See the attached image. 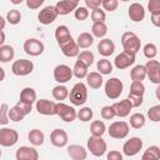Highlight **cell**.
I'll use <instances>...</instances> for the list:
<instances>
[{
  "mask_svg": "<svg viewBox=\"0 0 160 160\" xmlns=\"http://www.w3.org/2000/svg\"><path fill=\"white\" fill-rule=\"evenodd\" d=\"M76 44L80 49H88L94 44V36L90 32H81L76 39Z\"/></svg>",
  "mask_w": 160,
  "mask_h": 160,
  "instance_id": "cell-29",
  "label": "cell"
},
{
  "mask_svg": "<svg viewBox=\"0 0 160 160\" xmlns=\"http://www.w3.org/2000/svg\"><path fill=\"white\" fill-rule=\"evenodd\" d=\"M148 10L150 14L160 12V0H149L148 1Z\"/></svg>",
  "mask_w": 160,
  "mask_h": 160,
  "instance_id": "cell-52",
  "label": "cell"
},
{
  "mask_svg": "<svg viewBox=\"0 0 160 160\" xmlns=\"http://www.w3.org/2000/svg\"><path fill=\"white\" fill-rule=\"evenodd\" d=\"M25 116L28 115V114H30L31 112V110H32V105L31 104H28V102H24V101H21V100H19L18 102H16V105H15Z\"/></svg>",
  "mask_w": 160,
  "mask_h": 160,
  "instance_id": "cell-51",
  "label": "cell"
},
{
  "mask_svg": "<svg viewBox=\"0 0 160 160\" xmlns=\"http://www.w3.org/2000/svg\"><path fill=\"white\" fill-rule=\"evenodd\" d=\"M72 78V69L66 64H59L54 69V80L58 84H65Z\"/></svg>",
  "mask_w": 160,
  "mask_h": 160,
  "instance_id": "cell-12",
  "label": "cell"
},
{
  "mask_svg": "<svg viewBox=\"0 0 160 160\" xmlns=\"http://www.w3.org/2000/svg\"><path fill=\"white\" fill-rule=\"evenodd\" d=\"M55 39H56V42H58L59 46H61L65 42H68L69 40H71L72 36L70 34L69 28L66 25H59L55 29Z\"/></svg>",
  "mask_w": 160,
  "mask_h": 160,
  "instance_id": "cell-23",
  "label": "cell"
},
{
  "mask_svg": "<svg viewBox=\"0 0 160 160\" xmlns=\"http://www.w3.org/2000/svg\"><path fill=\"white\" fill-rule=\"evenodd\" d=\"M100 114H101V118H102L104 120H111V119L115 118V112H114V109H112L111 105H105V106H102Z\"/></svg>",
  "mask_w": 160,
  "mask_h": 160,
  "instance_id": "cell-50",
  "label": "cell"
},
{
  "mask_svg": "<svg viewBox=\"0 0 160 160\" xmlns=\"http://www.w3.org/2000/svg\"><path fill=\"white\" fill-rule=\"evenodd\" d=\"M60 49H61L62 54H64L66 58H75V56H78V54L80 52V48L78 46V44H76V41H75L74 39H71V40H69L68 42H65L64 45H61Z\"/></svg>",
  "mask_w": 160,
  "mask_h": 160,
  "instance_id": "cell-24",
  "label": "cell"
},
{
  "mask_svg": "<svg viewBox=\"0 0 160 160\" xmlns=\"http://www.w3.org/2000/svg\"><path fill=\"white\" fill-rule=\"evenodd\" d=\"M145 115L141 112H135L130 116V126L134 129H141L145 125Z\"/></svg>",
  "mask_w": 160,
  "mask_h": 160,
  "instance_id": "cell-36",
  "label": "cell"
},
{
  "mask_svg": "<svg viewBox=\"0 0 160 160\" xmlns=\"http://www.w3.org/2000/svg\"><path fill=\"white\" fill-rule=\"evenodd\" d=\"M121 45H122L124 50L136 54L141 48V40L139 39V36L135 32L126 31L121 35Z\"/></svg>",
  "mask_w": 160,
  "mask_h": 160,
  "instance_id": "cell-3",
  "label": "cell"
},
{
  "mask_svg": "<svg viewBox=\"0 0 160 160\" xmlns=\"http://www.w3.org/2000/svg\"><path fill=\"white\" fill-rule=\"evenodd\" d=\"M32 70H34V64L31 60H28V59L15 60L11 65V71L16 76H26L31 74Z\"/></svg>",
  "mask_w": 160,
  "mask_h": 160,
  "instance_id": "cell-6",
  "label": "cell"
},
{
  "mask_svg": "<svg viewBox=\"0 0 160 160\" xmlns=\"http://www.w3.org/2000/svg\"><path fill=\"white\" fill-rule=\"evenodd\" d=\"M130 78L132 81H142L146 78V70L144 65H135L130 71Z\"/></svg>",
  "mask_w": 160,
  "mask_h": 160,
  "instance_id": "cell-33",
  "label": "cell"
},
{
  "mask_svg": "<svg viewBox=\"0 0 160 160\" xmlns=\"http://www.w3.org/2000/svg\"><path fill=\"white\" fill-rule=\"evenodd\" d=\"M86 146H88V150L96 158L102 156L108 149L106 141L102 139V136H92V135L88 139Z\"/></svg>",
  "mask_w": 160,
  "mask_h": 160,
  "instance_id": "cell-4",
  "label": "cell"
},
{
  "mask_svg": "<svg viewBox=\"0 0 160 160\" xmlns=\"http://www.w3.org/2000/svg\"><path fill=\"white\" fill-rule=\"evenodd\" d=\"M78 60L82 61L86 66H91L94 60H95V58H94V54L90 50H84V51L78 54Z\"/></svg>",
  "mask_w": 160,
  "mask_h": 160,
  "instance_id": "cell-39",
  "label": "cell"
},
{
  "mask_svg": "<svg viewBox=\"0 0 160 160\" xmlns=\"http://www.w3.org/2000/svg\"><path fill=\"white\" fill-rule=\"evenodd\" d=\"M85 1V5L88 9L92 10V9H96V8H100L101 6V0H84Z\"/></svg>",
  "mask_w": 160,
  "mask_h": 160,
  "instance_id": "cell-55",
  "label": "cell"
},
{
  "mask_svg": "<svg viewBox=\"0 0 160 160\" xmlns=\"http://www.w3.org/2000/svg\"><path fill=\"white\" fill-rule=\"evenodd\" d=\"M5 38H6V36H5V32H4L2 30H0V46L5 42Z\"/></svg>",
  "mask_w": 160,
  "mask_h": 160,
  "instance_id": "cell-58",
  "label": "cell"
},
{
  "mask_svg": "<svg viewBox=\"0 0 160 160\" xmlns=\"http://www.w3.org/2000/svg\"><path fill=\"white\" fill-rule=\"evenodd\" d=\"M129 92L136 94V95H144L145 94V85L142 84V81H132L130 85Z\"/></svg>",
  "mask_w": 160,
  "mask_h": 160,
  "instance_id": "cell-45",
  "label": "cell"
},
{
  "mask_svg": "<svg viewBox=\"0 0 160 160\" xmlns=\"http://www.w3.org/2000/svg\"><path fill=\"white\" fill-rule=\"evenodd\" d=\"M68 155L72 160H85L88 158V151L81 145L71 144V145L68 146Z\"/></svg>",
  "mask_w": 160,
  "mask_h": 160,
  "instance_id": "cell-21",
  "label": "cell"
},
{
  "mask_svg": "<svg viewBox=\"0 0 160 160\" xmlns=\"http://www.w3.org/2000/svg\"><path fill=\"white\" fill-rule=\"evenodd\" d=\"M51 94H52V98H54L55 100L62 101V100H65V99L69 96V89H68L64 84H59V85H56V86L52 89Z\"/></svg>",
  "mask_w": 160,
  "mask_h": 160,
  "instance_id": "cell-31",
  "label": "cell"
},
{
  "mask_svg": "<svg viewBox=\"0 0 160 160\" xmlns=\"http://www.w3.org/2000/svg\"><path fill=\"white\" fill-rule=\"evenodd\" d=\"M106 34H108V26H106L105 21L92 22V26H91V35H92L94 38L102 39Z\"/></svg>",
  "mask_w": 160,
  "mask_h": 160,
  "instance_id": "cell-27",
  "label": "cell"
},
{
  "mask_svg": "<svg viewBox=\"0 0 160 160\" xmlns=\"http://www.w3.org/2000/svg\"><path fill=\"white\" fill-rule=\"evenodd\" d=\"M98 51L104 58H108V56L112 55L114 51H115V44H114V41L110 40V39L102 38L99 41V44H98Z\"/></svg>",
  "mask_w": 160,
  "mask_h": 160,
  "instance_id": "cell-20",
  "label": "cell"
},
{
  "mask_svg": "<svg viewBox=\"0 0 160 160\" xmlns=\"http://www.w3.org/2000/svg\"><path fill=\"white\" fill-rule=\"evenodd\" d=\"M15 158H16V160H38L39 159V152L35 148L20 146L16 150Z\"/></svg>",
  "mask_w": 160,
  "mask_h": 160,
  "instance_id": "cell-18",
  "label": "cell"
},
{
  "mask_svg": "<svg viewBox=\"0 0 160 160\" xmlns=\"http://www.w3.org/2000/svg\"><path fill=\"white\" fill-rule=\"evenodd\" d=\"M101 6L104 10L112 12L118 9L119 6V0H101Z\"/></svg>",
  "mask_w": 160,
  "mask_h": 160,
  "instance_id": "cell-48",
  "label": "cell"
},
{
  "mask_svg": "<svg viewBox=\"0 0 160 160\" xmlns=\"http://www.w3.org/2000/svg\"><path fill=\"white\" fill-rule=\"evenodd\" d=\"M124 90V84L120 79L118 78H110L104 86V91L105 95L110 99V100H116L120 98V95L122 94Z\"/></svg>",
  "mask_w": 160,
  "mask_h": 160,
  "instance_id": "cell-2",
  "label": "cell"
},
{
  "mask_svg": "<svg viewBox=\"0 0 160 160\" xmlns=\"http://www.w3.org/2000/svg\"><path fill=\"white\" fill-rule=\"evenodd\" d=\"M96 68H98V70H99V72L101 75H109L112 71V64L106 58L100 59L98 61V64H96Z\"/></svg>",
  "mask_w": 160,
  "mask_h": 160,
  "instance_id": "cell-37",
  "label": "cell"
},
{
  "mask_svg": "<svg viewBox=\"0 0 160 160\" xmlns=\"http://www.w3.org/2000/svg\"><path fill=\"white\" fill-rule=\"evenodd\" d=\"M19 140V134L16 130L11 128H1L0 129V146L11 148Z\"/></svg>",
  "mask_w": 160,
  "mask_h": 160,
  "instance_id": "cell-8",
  "label": "cell"
},
{
  "mask_svg": "<svg viewBox=\"0 0 160 160\" xmlns=\"http://www.w3.org/2000/svg\"><path fill=\"white\" fill-rule=\"evenodd\" d=\"M135 58H136V54H134V52H131V51L122 50L119 55H116V58H115V60H114V65H115L119 70L128 69L129 66H131V65L135 62Z\"/></svg>",
  "mask_w": 160,
  "mask_h": 160,
  "instance_id": "cell-11",
  "label": "cell"
},
{
  "mask_svg": "<svg viewBox=\"0 0 160 160\" xmlns=\"http://www.w3.org/2000/svg\"><path fill=\"white\" fill-rule=\"evenodd\" d=\"M144 66L146 70V78H149V80L152 84L159 85L160 84V62L155 59H149Z\"/></svg>",
  "mask_w": 160,
  "mask_h": 160,
  "instance_id": "cell-10",
  "label": "cell"
},
{
  "mask_svg": "<svg viewBox=\"0 0 160 160\" xmlns=\"http://www.w3.org/2000/svg\"><path fill=\"white\" fill-rule=\"evenodd\" d=\"M28 139L30 141V144H32L34 146H40L44 144L45 140V135L40 129H32L29 131L28 134Z\"/></svg>",
  "mask_w": 160,
  "mask_h": 160,
  "instance_id": "cell-26",
  "label": "cell"
},
{
  "mask_svg": "<svg viewBox=\"0 0 160 160\" xmlns=\"http://www.w3.org/2000/svg\"><path fill=\"white\" fill-rule=\"evenodd\" d=\"M151 22L154 26H160V12H152L151 14Z\"/></svg>",
  "mask_w": 160,
  "mask_h": 160,
  "instance_id": "cell-56",
  "label": "cell"
},
{
  "mask_svg": "<svg viewBox=\"0 0 160 160\" xmlns=\"http://www.w3.org/2000/svg\"><path fill=\"white\" fill-rule=\"evenodd\" d=\"M92 116H94V111H92V109L89 108V106H84V108H81L79 111H76V118H78L80 121H84V122L90 121V120L92 119Z\"/></svg>",
  "mask_w": 160,
  "mask_h": 160,
  "instance_id": "cell-38",
  "label": "cell"
},
{
  "mask_svg": "<svg viewBox=\"0 0 160 160\" xmlns=\"http://www.w3.org/2000/svg\"><path fill=\"white\" fill-rule=\"evenodd\" d=\"M55 115H58L65 122H72L76 119V110L72 106H70L62 101H59V102H56Z\"/></svg>",
  "mask_w": 160,
  "mask_h": 160,
  "instance_id": "cell-5",
  "label": "cell"
},
{
  "mask_svg": "<svg viewBox=\"0 0 160 160\" xmlns=\"http://www.w3.org/2000/svg\"><path fill=\"white\" fill-rule=\"evenodd\" d=\"M90 16H91L92 22H98V21H105V19H106L105 10H102V9H100V8L92 9V10H91Z\"/></svg>",
  "mask_w": 160,
  "mask_h": 160,
  "instance_id": "cell-43",
  "label": "cell"
},
{
  "mask_svg": "<svg viewBox=\"0 0 160 160\" xmlns=\"http://www.w3.org/2000/svg\"><path fill=\"white\" fill-rule=\"evenodd\" d=\"M58 15L59 14H58L55 5H48L40 10V12L38 15V20L42 25H50L56 20Z\"/></svg>",
  "mask_w": 160,
  "mask_h": 160,
  "instance_id": "cell-13",
  "label": "cell"
},
{
  "mask_svg": "<svg viewBox=\"0 0 160 160\" xmlns=\"http://www.w3.org/2000/svg\"><path fill=\"white\" fill-rule=\"evenodd\" d=\"M88 69L89 66H86L82 61L76 60L72 68V76H75L76 79H84L88 75Z\"/></svg>",
  "mask_w": 160,
  "mask_h": 160,
  "instance_id": "cell-30",
  "label": "cell"
},
{
  "mask_svg": "<svg viewBox=\"0 0 160 160\" xmlns=\"http://www.w3.org/2000/svg\"><path fill=\"white\" fill-rule=\"evenodd\" d=\"M141 159L142 160H158V159H160V148L156 146V145L149 146L144 151Z\"/></svg>",
  "mask_w": 160,
  "mask_h": 160,
  "instance_id": "cell-35",
  "label": "cell"
},
{
  "mask_svg": "<svg viewBox=\"0 0 160 160\" xmlns=\"http://www.w3.org/2000/svg\"><path fill=\"white\" fill-rule=\"evenodd\" d=\"M148 118L154 121V122H159L160 121V105H154L148 110Z\"/></svg>",
  "mask_w": 160,
  "mask_h": 160,
  "instance_id": "cell-46",
  "label": "cell"
},
{
  "mask_svg": "<svg viewBox=\"0 0 160 160\" xmlns=\"http://www.w3.org/2000/svg\"><path fill=\"white\" fill-rule=\"evenodd\" d=\"M112 109H114V112H115V116H119V118H126L130 115V111L132 109V105L131 102L129 101V99H124V100H120V101H116L114 102L112 105Z\"/></svg>",
  "mask_w": 160,
  "mask_h": 160,
  "instance_id": "cell-17",
  "label": "cell"
},
{
  "mask_svg": "<svg viewBox=\"0 0 160 160\" xmlns=\"http://www.w3.org/2000/svg\"><path fill=\"white\" fill-rule=\"evenodd\" d=\"M74 1H76V2H79V1H80V0H74Z\"/></svg>",
  "mask_w": 160,
  "mask_h": 160,
  "instance_id": "cell-62",
  "label": "cell"
},
{
  "mask_svg": "<svg viewBox=\"0 0 160 160\" xmlns=\"http://www.w3.org/2000/svg\"><path fill=\"white\" fill-rule=\"evenodd\" d=\"M128 15H129V18H130L131 21L140 22L145 18V9H144V6L141 4L132 2V4H130V6L128 9Z\"/></svg>",
  "mask_w": 160,
  "mask_h": 160,
  "instance_id": "cell-19",
  "label": "cell"
},
{
  "mask_svg": "<svg viewBox=\"0 0 160 160\" xmlns=\"http://www.w3.org/2000/svg\"><path fill=\"white\" fill-rule=\"evenodd\" d=\"M78 4L79 2H76L74 0H60L56 2L55 8H56L59 15H68V14L72 12L79 6Z\"/></svg>",
  "mask_w": 160,
  "mask_h": 160,
  "instance_id": "cell-22",
  "label": "cell"
},
{
  "mask_svg": "<svg viewBox=\"0 0 160 160\" xmlns=\"http://www.w3.org/2000/svg\"><path fill=\"white\" fill-rule=\"evenodd\" d=\"M129 124L126 121H114L112 124H110L108 132L110 135V138L112 139H124L128 136L129 134Z\"/></svg>",
  "mask_w": 160,
  "mask_h": 160,
  "instance_id": "cell-9",
  "label": "cell"
},
{
  "mask_svg": "<svg viewBox=\"0 0 160 160\" xmlns=\"http://www.w3.org/2000/svg\"><path fill=\"white\" fill-rule=\"evenodd\" d=\"M19 100L32 105L36 101V91L32 88H24L20 92V99Z\"/></svg>",
  "mask_w": 160,
  "mask_h": 160,
  "instance_id": "cell-32",
  "label": "cell"
},
{
  "mask_svg": "<svg viewBox=\"0 0 160 160\" xmlns=\"http://www.w3.org/2000/svg\"><path fill=\"white\" fill-rule=\"evenodd\" d=\"M90 12H89V9L86 6H78L75 10H74V16L76 20L79 21H82V20H86L89 18Z\"/></svg>",
  "mask_w": 160,
  "mask_h": 160,
  "instance_id": "cell-42",
  "label": "cell"
},
{
  "mask_svg": "<svg viewBox=\"0 0 160 160\" xmlns=\"http://www.w3.org/2000/svg\"><path fill=\"white\" fill-rule=\"evenodd\" d=\"M35 108L36 111L41 115H46V116H51L55 115V108H56V102L48 100V99H40L35 101Z\"/></svg>",
  "mask_w": 160,
  "mask_h": 160,
  "instance_id": "cell-15",
  "label": "cell"
},
{
  "mask_svg": "<svg viewBox=\"0 0 160 160\" xmlns=\"http://www.w3.org/2000/svg\"><path fill=\"white\" fill-rule=\"evenodd\" d=\"M69 136L68 132L62 129H54L50 134V142L56 148H64L68 145Z\"/></svg>",
  "mask_w": 160,
  "mask_h": 160,
  "instance_id": "cell-16",
  "label": "cell"
},
{
  "mask_svg": "<svg viewBox=\"0 0 160 160\" xmlns=\"http://www.w3.org/2000/svg\"><path fill=\"white\" fill-rule=\"evenodd\" d=\"M45 50V46H44V42L40 41L39 39H28L25 40L24 42V51L30 55V56H39L44 52Z\"/></svg>",
  "mask_w": 160,
  "mask_h": 160,
  "instance_id": "cell-14",
  "label": "cell"
},
{
  "mask_svg": "<svg viewBox=\"0 0 160 160\" xmlns=\"http://www.w3.org/2000/svg\"><path fill=\"white\" fill-rule=\"evenodd\" d=\"M15 56V50L11 45L2 44L0 46V62H9Z\"/></svg>",
  "mask_w": 160,
  "mask_h": 160,
  "instance_id": "cell-28",
  "label": "cell"
},
{
  "mask_svg": "<svg viewBox=\"0 0 160 160\" xmlns=\"http://www.w3.org/2000/svg\"><path fill=\"white\" fill-rule=\"evenodd\" d=\"M25 1H26V6H28L29 9L36 10V9H39V8L44 4L45 0H25Z\"/></svg>",
  "mask_w": 160,
  "mask_h": 160,
  "instance_id": "cell-53",
  "label": "cell"
},
{
  "mask_svg": "<svg viewBox=\"0 0 160 160\" xmlns=\"http://www.w3.org/2000/svg\"><path fill=\"white\" fill-rule=\"evenodd\" d=\"M86 78V84L89 88L91 89H100L102 82H104V79H102V75L99 72V71H91V72H88V75L85 76Z\"/></svg>",
  "mask_w": 160,
  "mask_h": 160,
  "instance_id": "cell-25",
  "label": "cell"
},
{
  "mask_svg": "<svg viewBox=\"0 0 160 160\" xmlns=\"http://www.w3.org/2000/svg\"><path fill=\"white\" fill-rule=\"evenodd\" d=\"M24 118H25V115H24L16 106H12V108L9 109V120L18 122V121L24 120Z\"/></svg>",
  "mask_w": 160,
  "mask_h": 160,
  "instance_id": "cell-44",
  "label": "cell"
},
{
  "mask_svg": "<svg viewBox=\"0 0 160 160\" xmlns=\"http://www.w3.org/2000/svg\"><path fill=\"white\" fill-rule=\"evenodd\" d=\"M9 121V105L0 104V125H6Z\"/></svg>",
  "mask_w": 160,
  "mask_h": 160,
  "instance_id": "cell-47",
  "label": "cell"
},
{
  "mask_svg": "<svg viewBox=\"0 0 160 160\" xmlns=\"http://www.w3.org/2000/svg\"><path fill=\"white\" fill-rule=\"evenodd\" d=\"M0 158H1V150H0Z\"/></svg>",
  "mask_w": 160,
  "mask_h": 160,
  "instance_id": "cell-63",
  "label": "cell"
},
{
  "mask_svg": "<svg viewBox=\"0 0 160 160\" xmlns=\"http://www.w3.org/2000/svg\"><path fill=\"white\" fill-rule=\"evenodd\" d=\"M21 20V12L16 9H11L6 14V21L11 25H18Z\"/></svg>",
  "mask_w": 160,
  "mask_h": 160,
  "instance_id": "cell-40",
  "label": "cell"
},
{
  "mask_svg": "<svg viewBox=\"0 0 160 160\" xmlns=\"http://www.w3.org/2000/svg\"><path fill=\"white\" fill-rule=\"evenodd\" d=\"M142 140L138 136H132L129 140H126L122 145V154L125 156H135L136 154L140 152V150H142Z\"/></svg>",
  "mask_w": 160,
  "mask_h": 160,
  "instance_id": "cell-7",
  "label": "cell"
},
{
  "mask_svg": "<svg viewBox=\"0 0 160 160\" xmlns=\"http://www.w3.org/2000/svg\"><path fill=\"white\" fill-rule=\"evenodd\" d=\"M4 79H5V70L0 66V82H1Z\"/></svg>",
  "mask_w": 160,
  "mask_h": 160,
  "instance_id": "cell-59",
  "label": "cell"
},
{
  "mask_svg": "<svg viewBox=\"0 0 160 160\" xmlns=\"http://www.w3.org/2000/svg\"><path fill=\"white\" fill-rule=\"evenodd\" d=\"M22 1H24V0H10V2L14 4V5H20Z\"/></svg>",
  "mask_w": 160,
  "mask_h": 160,
  "instance_id": "cell-60",
  "label": "cell"
},
{
  "mask_svg": "<svg viewBox=\"0 0 160 160\" xmlns=\"http://www.w3.org/2000/svg\"><path fill=\"white\" fill-rule=\"evenodd\" d=\"M106 158L108 160H122V154L118 150H111L110 152H108Z\"/></svg>",
  "mask_w": 160,
  "mask_h": 160,
  "instance_id": "cell-54",
  "label": "cell"
},
{
  "mask_svg": "<svg viewBox=\"0 0 160 160\" xmlns=\"http://www.w3.org/2000/svg\"><path fill=\"white\" fill-rule=\"evenodd\" d=\"M128 99H129V101L131 102L132 108H140V106L142 105V101H144V95H136V94L129 92Z\"/></svg>",
  "mask_w": 160,
  "mask_h": 160,
  "instance_id": "cell-49",
  "label": "cell"
},
{
  "mask_svg": "<svg viewBox=\"0 0 160 160\" xmlns=\"http://www.w3.org/2000/svg\"><path fill=\"white\" fill-rule=\"evenodd\" d=\"M120 1H124V2H126V1H130V0H120Z\"/></svg>",
  "mask_w": 160,
  "mask_h": 160,
  "instance_id": "cell-61",
  "label": "cell"
},
{
  "mask_svg": "<svg viewBox=\"0 0 160 160\" xmlns=\"http://www.w3.org/2000/svg\"><path fill=\"white\" fill-rule=\"evenodd\" d=\"M106 131L105 122L101 120H94L90 125V132L92 136H102L104 132Z\"/></svg>",
  "mask_w": 160,
  "mask_h": 160,
  "instance_id": "cell-34",
  "label": "cell"
},
{
  "mask_svg": "<svg viewBox=\"0 0 160 160\" xmlns=\"http://www.w3.org/2000/svg\"><path fill=\"white\" fill-rule=\"evenodd\" d=\"M70 99V102L75 106H80V105H84L88 100V88L84 82H76L71 90L69 91V96Z\"/></svg>",
  "mask_w": 160,
  "mask_h": 160,
  "instance_id": "cell-1",
  "label": "cell"
},
{
  "mask_svg": "<svg viewBox=\"0 0 160 160\" xmlns=\"http://www.w3.org/2000/svg\"><path fill=\"white\" fill-rule=\"evenodd\" d=\"M5 25H6V19H4V18L0 15V30H4Z\"/></svg>",
  "mask_w": 160,
  "mask_h": 160,
  "instance_id": "cell-57",
  "label": "cell"
},
{
  "mask_svg": "<svg viewBox=\"0 0 160 160\" xmlns=\"http://www.w3.org/2000/svg\"><path fill=\"white\" fill-rule=\"evenodd\" d=\"M142 51H144V56L148 58V59H155L156 55H158V48H156V45L154 42L145 44Z\"/></svg>",
  "mask_w": 160,
  "mask_h": 160,
  "instance_id": "cell-41",
  "label": "cell"
}]
</instances>
